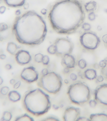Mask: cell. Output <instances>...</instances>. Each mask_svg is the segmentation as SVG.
<instances>
[{
	"label": "cell",
	"mask_w": 107,
	"mask_h": 121,
	"mask_svg": "<svg viewBox=\"0 0 107 121\" xmlns=\"http://www.w3.org/2000/svg\"><path fill=\"white\" fill-rule=\"evenodd\" d=\"M49 72L48 70L47 69H43L42 72H41V74L42 75H44L48 73Z\"/></svg>",
	"instance_id": "cell-40"
},
{
	"label": "cell",
	"mask_w": 107,
	"mask_h": 121,
	"mask_svg": "<svg viewBox=\"0 0 107 121\" xmlns=\"http://www.w3.org/2000/svg\"><path fill=\"white\" fill-rule=\"evenodd\" d=\"M96 16L94 12H91L89 13L88 15V19L91 21H93L95 19Z\"/></svg>",
	"instance_id": "cell-26"
},
{
	"label": "cell",
	"mask_w": 107,
	"mask_h": 121,
	"mask_svg": "<svg viewBox=\"0 0 107 121\" xmlns=\"http://www.w3.org/2000/svg\"><path fill=\"white\" fill-rule=\"evenodd\" d=\"M105 12H106V13H107V9H105Z\"/></svg>",
	"instance_id": "cell-54"
},
{
	"label": "cell",
	"mask_w": 107,
	"mask_h": 121,
	"mask_svg": "<svg viewBox=\"0 0 107 121\" xmlns=\"http://www.w3.org/2000/svg\"><path fill=\"white\" fill-rule=\"evenodd\" d=\"M67 94L71 102L76 104L82 105L90 100V88L84 82H75L70 85Z\"/></svg>",
	"instance_id": "cell-4"
},
{
	"label": "cell",
	"mask_w": 107,
	"mask_h": 121,
	"mask_svg": "<svg viewBox=\"0 0 107 121\" xmlns=\"http://www.w3.org/2000/svg\"><path fill=\"white\" fill-rule=\"evenodd\" d=\"M0 58L1 60H4L6 58V56L4 54H2L0 56Z\"/></svg>",
	"instance_id": "cell-46"
},
{
	"label": "cell",
	"mask_w": 107,
	"mask_h": 121,
	"mask_svg": "<svg viewBox=\"0 0 107 121\" xmlns=\"http://www.w3.org/2000/svg\"><path fill=\"white\" fill-rule=\"evenodd\" d=\"M93 67L94 69L97 70L99 69V68H100L99 64H98L97 63H95V64H94Z\"/></svg>",
	"instance_id": "cell-41"
},
{
	"label": "cell",
	"mask_w": 107,
	"mask_h": 121,
	"mask_svg": "<svg viewBox=\"0 0 107 121\" xmlns=\"http://www.w3.org/2000/svg\"><path fill=\"white\" fill-rule=\"evenodd\" d=\"M97 104V102L95 100H91L89 101V106L91 108L95 107L96 106Z\"/></svg>",
	"instance_id": "cell-29"
},
{
	"label": "cell",
	"mask_w": 107,
	"mask_h": 121,
	"mask_svg": "<svg viewBox=\"0 0 107 121\" xmlns=\"http://www.w3.org/2000/svg\"><path fill=\"white\" fill-rule=\"evenodd\" d=\"M21 84V82L20 81H18V82H16L14 85V88L15 89H18L20 87Z\"/></svg>",
	"instance_id": "cell-35"
},
{
	"label": "cell",
	"mask_w": 107,
	"mask_h": 121,
	"mask_svg": "<svg viewBox=\"0 0 107 121\" xmlns=\"http://www.w3.org/2000/svg\"><path fill=\"white\" fill-rule=\"evenodd\" d=\"M10 89L7 86H4L1 88L0 89V93L3 95H6L9 92Z\"/></svg>",
	"instance_id": "cell-25"
},
{
	"label": "cell",
	"mask_w": 107,
	"mask_h": 121,
	"mask_svg": "<svg viewBox=\"0 0 107 121\" xmlns=\"http://www.w3.org/2000/svg\"><path fill=\"white\" fill-rule=\"evenodd\" d=\"M20 77L28 83H32L38 80L39 74L34 67L31 66L23 69L20 74Z\"/></svg>",
	"instance_id": "cell-8"
},
{
	"label": "cell",
	"mask_w": 107,
	"mask_h": 121,
	"mask_svg": "<svg viewBox=\"0 0 107 121\" xmlns=\"http://www.w3.org/2000/svg\"><path fill=\"white\" fill-rule=\"evenodd\" d=\"M84 8L87 12H94L97 8V3L95 1L92 0L84 4Z\"/></svg>",
	"instance_id": "cell-16"
},
{
	"label": "cell",
	"mask_w": 107,
	"mask_h": 121,
	"mask_svg": "<svg viewBox=\"0 0 107 121\" xmlns=\"http://www.w3.org/2000/svg\"><path fill=\"white\" fill-rule=\"evenodd\" d=\"M8 28V26L4 23H0V32H3L7 30Z\"/></svg>",
	"instance_id": "cell-30"
},
{
	"label": "cell",
	"mask_w": 107,
	"mask_h": 121,
	"mask_svg": "<svg viewBox=\"0 0 107 121\" xmlns=\"http://www.w3.org/2000/svg\"><path fill=\"white\" fill-rule=\"evenodd\" d=\"M77 121H91L89 118L85 117H80L78 119Z\"/></svg>",
	"instance_id": "cell-37"
},
{
	"label": "cell",
	"mask_w": 107,
	"mask_h": 121,
	"mask_svg": "<svg viewBox=\"0 0 107 121\" xmlns=\"http://www.w3.org/2000/svg\"><path fill=\"white\" fill-rule=\"evenodd\" d=\"M102 39L105 45L107 44V34H105L102 36Z\"/></svg>",
	"instance_id": "cell-36"
},
{
	"label": "cell",
	"mask_w": 107,
	"mask_h": 121,
	"mask_svg": "<svg viewBox=\"0 0 107 121\" xmlns=\"http://www.w3.org/2000/svg\"><path fill=\"white\" fill-rule=\"evenodd\" d=\"M56 46V55L62 56L66 54H71L74 48L72 42L68 39L62 38L57 39L54 44Z\"/></svg>",
	"instance_id": "cell-7"
},
{
	"label": "cell",
	"mask_w": 107,
	"mask_h": 121,
	"mask_svg": "<svg viewBox=\"0 0 107 121\" xmlns=\"http://www.w3.org/2000/svg\"><path fill=\"white\" fill-rule=\"evenodd\" d=\"M5 68L6 70H10L12 69V67L11 64H8L5 65Z\"/></svg>",
	"instance_id": "cell-42"
},
{
	"label": "cell",
	"mask_w": 107,
	"mask_h": 121,
	"mask_svg": "<svg viewBox=\"0 0 107 121\" xmlns=\"http://www.w3.org/2000/svg\"><path fill=\"white\" fill-rule=\"evenodd\" d=\"M69 68H66L65 67L64 68L63 70V73H69L70 71V69Z\"/></svg>",
	"instance_id": "cell-43"
},
{
	"label": "cell",
	"mask_w": 107,
	"mask_h": 121,
	"mask_svg": "<svg viewBox=\"0 0 107 121\" xmlns=\"http://www.w3.org/2000/svg\"><path fill=\"white\" fill-rule=\"evenodd\" d=\"M47 52L50 54H56V49L55 45L54 44H52L49 46L47 49Z\"/></svg>",
	"instance_id": "cell-22"
},
{
	"label": "cell",
	"mask_w": 107,
	"mask_h": 121,
	"mask_svg": "<svg viewBox=\"0 0 107 121\" xmlns=\"http://www.w3.org/2000/svg\"><path fill=\"white\" fill-rule=\"evenodd\" d=\"M70 78L72 81H76L77 79L78 76L75 73H73L70 74Z\"/></svg>",
	"instance_id": "cell-32"
},
{
	"label": "cell",
	"mask_w": 107,
	"mask_h": 121,
	"mask_svg": "<svg viewBox=\"0 0 107 121\" xmlns=\"http://www.w3.org/2000/svg\"><path fill=\"white\" fill-rule=\"evenodd\" d=\"M20 14V10H17L16 12V14L18 16H19Z\"/></svg>",
	"instance_id": "cell-49"
},
{
	"label": "cell",
	"mask_w": 107,
	"mask_h": 121,
	"mask_svg": "<svg viewBox=\"0 0 107 121\" xmlns=\"http://www.w3.org/2000/svg\"><path fill=\"white\" fill-rule=\"evenodd\" d=\"M15 121H34L33 118L31 117L27 113L22 114L20 116L17 117L15 119Z\"/></svg>",
	"instance_id": "cell-19"
},
{
	"label": "cell",
	"mask_w": 107,
	"mask_h": 121,
	"mask_svg": "<svg viewBox=\"0 0 107 121\" xmlns=\"http://www.w3.org/2000/svg\"><path fill=\"white\" fill-rule=\"evenodd\" d=\"M99 64L100 66V68H106L107 66V63L104 60H101L99 61Z\"/></svg>",
	"instance_id": "cell-31"
},
{
	"label": "cell",
	"mask_w": 107,
	"mask_h": 121,
	"mask_svg": "<svg viewBox=\"0 0 107 121\" xmlns=\"http://www.w3.org/2000/svg\"><path fill=\"white\" fill-rule=\"evenodd\" d=\"M83 73L85 78L89 80H94L97 76L96 71L94 69H87L84 71Z\"/></svg>",
	"instance_id": "cell-14"
},
{
	"label": "cell",
	"mask_w": 107,
	"mask_h": 121,
	"mask_svg": "<svg viewBox=\"0 0 107 121\" xmlns=\"http://www.w3.org/2000/svg\"><path fill=\"white\" fill-rule=\"evenodd\" d=\"M97 29L98 31H101L102 29V27L100 25H98L97 27Z\"/></svg>",
	"instance_id": "cell-47"
},
{
	"label": "cell",
	"mask_w": 107,
	"mask_h": 121,
	"mask_svg": "<svg viewBox=\"0 0 107 121\" xmlns=\"http://www.w3.org/2000/svg\"><path fill=\"white\" fill-rule=\"evenodd\" d=\"M12 31L19 43L33 46L44 42L47 29L43 18L35 11L30 10L16 18Z\"/></svg>",
	"instance_id": "cell-2"
},
{
	"label": "cell",
	"mask_w": 107,
	"mask_h": 121,
	"mask_svg": "<svg viewBox=\"0 0 107 121\" xmlns=\"http://www.w3.org/2000/svg\"><path fill=\"white\" fill-rule=\"evenodd\" d=\"M104 60H105V61H106V62L107 63V57L105 58Z\"/></svg>",
	"instance_id": "cell-53"
},
{
	"label": "cell",
	"mask_w": 107,
	"mask_h": 121,
	"mask_svg": "<svg viewBox=\"0 0 107 121\" xmlns=\"http://www.w3.org/2000/svg\"><path fill=\"white\" fill-rule=\"evenodd\" d=\"M15 59L18 64L20 65H24L30 62L31 60L32 57L28 51L20 50L16 54Z\"/></svg>",
	"instance_id": "cell-11"
},
{
	"label": "cell",
	"mask_w": 107,
	"mask_h": 121,
	"mask_svg": "<svg viewBox=\"0 0 107 121\" xmlns=\"http://www.w3.org/2000/svg\"><path fill=\"white\" fill-rule=\"evenodd\" d=\"M23 7H24V8L25 9H28L29 7V4L28 3H25L23 5Z\"/></svg>",
	"instance_id": "cell-45"
},
{
	"label": "cell",
	"mask_w": 107,
	"mask_h": 121,
	"mask_svg": "<svg viewBox=\"0 0 107 121\" xmlns=\"http://www.w3.org/2000/svg\"><path fill=\"white\" fill-rule=\"evenodd\" d=\"M8 97L10 101L13 102H16L20 100L21 95L16 91H12L8 94Z\"/></svg>",
	"instance_id": "cell-17"
},
{
	"label": "cell",
	"mask_w": 107,
	"mask_h": 121,
	"mask_svg": "<svg viewBox=\"0 0 107 121\" xmlns=\"http://www.w3.org/2000/svg\"><path fill=\"white\" fill-rule=\"evenodd\" d=\"M53 109L55 110H57L59 108V107L56 105L53 104Z\"/></svg>",
	"instance_id": "cell-48"
},
{
	"label": "cell",
	"mask_w": 107,
	"mask_h": 121,
	"mask_svg": "<svg viewBox=\"0 0 107 121\" xmlns=\"http://www.w3.org/2000/svg\"><path fill=\"white\" fill-rule=\"evenodd\" d=\"M81 45L85 49L88 50H95L99 46L100 39L95 33L86 32L83 34L80 37Z\"/></svg>",
	"instance_id": "cell-6"
},
{
	"label": "cell",
	"mask_w": 107,
	"mask_h": 121,
	"mask_svg": "<svg viewBox=\"0 0 107 121\" xmlns=\"http://www.w3.org/2000/svg\"><path fill=\"white\" fill-rule=\"evenodd\" d=\"M8 6L11 7H18L23 6L26 0H4Z\"/></svg>",
	"instance_id": "cell-13"
},
{
	"label": "cell",
	"mask_w": 107,
	"mask_h": 121,
	"mask_svg": "<svg viewBox=\"0 0 107 121\" xmlns=\"http://www.w3.org/2000/svg\"><path fill=\"white\" fill-rule=\"evenodd\" d=\"M61 63L65 68L72 69L75 68L76 64V60L75 56L71 54H66L62 56Z\"/></svg>",
	"instance_id": "cell-12"
},
{
	"label": "cell",
	"mask_w": 107,
	"mask_h": 121,
	"mask_svg": "<svg viewBox=\"0 0 107 121\" xmlns=\"http://www.w3.org/2000/svg\"><path fill=\"white\" fill-rule=\"evenodd\" d=\"M78 66L80 69H83L87 67V62L85 60L81 59L79 60L78 62Z\"/></svg>",
	"instance_id": "cell-21"
},
{
	"label": "cell",
	"mask_w": 107,
	"mask_h": 121,
	"mask_svg": "<svg viewBox=\"0 0 107 121\" xmlns=\"http://www.w3.org/2000/svg\"><path fill=\"white\" fill-rule=\"evenodd\" d=\"M91 121H107V114L104 113H96L90 115Z\"/></svg>",
	"instance_id": "cell-15"
},
{
	"label": "cell",
	"mask_w": 107,
	"mask_h": 121,
	"mask_svg": "<svg viewBox=\"0 0 107 121\" xmlns=\"http://www.w3.org/2000/svg\"><path fill=\"white\" fill-rule=\"evenodd\" d=\"M44 55L41 53H38L36 54L34 56V59L35 61L38 63L42 62Z\"/></svg>",
	"instance_id": "cell-23"
},
{
	"label": "cell",
	"mask_w": 107,
	"mask_h": 121,
	"mask_svg": "<svg viewBox=\"0 0 107 121\" xmlns=\"http://www.w3.org/2000/svg\"><path fill=\"white\" fill-rule=\"evenodd\" d=\"M16 83V81L15 79L12 78V79H11L10 81V84L12 85H14V84Z\"/></svg>",
	"instance_id": "cell-44"
},
{
	"label": "cell",
	"mask_w": 107,
	"mask_h": 121,
	"mask_svg": "<svg viewBox=\"0 0 107 121\" xmlns=\"http://www.w3.org/2000/svg\"><path fill=\"white\" fill-rule=\"evenodd\" d=\"M97 81L99 83L103 82L104 80V77L101 75L98 76L96 78Z\"/></svg>",
	"instance_id": "cell-33"
},
{
	"label": "cell",
	"mask_w": 107,
	"mask_h": 121,
	"mask_svg": "<svg viewBox=\"0 0 107 121\" xmlns=\"http://www.w3.org/2000/svg\"><path fill=\"white\" fill-rule=\"evenodd\" d=\"M62 78L59 74L49 72L42 75L37 82V85L49 93L56 94L60 91L62 86Z\"/></svg>",
	"instance_id": "cell-5"
},
{
	"label": "cell",
	"mask_w": 107,
	"mask_h": 121,
	"mask_svg": "<svg viewBox=\"0 0 107 121\" xmlns=\"http://www.w3.org/2000/svg\"><path fill=\"white\" fill-rule=\"evenodd\" d=\"M95 99L101 104L107 106V84L99 86L95 91Z\"/></svg>",
	"instance_id": "cell-9"
},
{
	"label": "cell",
	"mask_w": 107,
	"mask_h": 121,
	"mask_svg": "<svg viewBox=\"0 0 107 121\" xmlns=\"http://www.w3.org/2000/svg\"><path fill=\"white\" fill-rule=\"evenodd\" d=\"M23 104L27 111L36 116L45 114L51 107L49 95L39 88L30 91L25 95Z\"/></svg>",
	"instance_id": "cell-3"
},
{
	"label": "cell",
	"mask_w": 107,
	"mask_h": 121,
	"mask_svg": "<svg viewBox=\"0 0 107 121\" xmlns=\"http://www.w3.org/2000/svg\"><path fill=\"white\" fill-rule=\"evenodd\" d=\"M78 76L81 79H83L85 78L84 73H83L81 71L79 72H78Z\"/></svg>",
	"instance_id": "cell-39"
},
{
	"label": "cell",
	"mask_w": 107,
	"mask_h": 121,
	"mask_svg": "<svg viewBox=\"0 0 107 121\" xmlns=\"http://www.w3.org/2000/svg\"><path fill=\"white\" fill-rule=\"evenodd\" d=\"M18 49L17 45L14 43L11 42L7 44L6 50L8 52L13 55H15Z\"/></svg>",
	"instance_id": "cell-18"
},
{
	"label": "cell",
	"mask_w": 107,
	"mask_h": 121,
	"mask_svg": "<svg viewBox=\"0 0 107 121\" xmlns=\"http://www.w3.org/2000/svg\"><path fill=\"white\" fill-rule=\"evenodd\" d=\"M48 17L55 32L70 35L82 25L85 14L82 4L78 0H60L52 6Z\"/></svg>",
	"instance_id": "cell-1"
},
{
	"label": "cell",
	"mask_w": 107,
	"mask_h": 121,
	"mask_svg": "<svg viewBox=\"0 0 107 121\" xmlns=\"http://www.w3.org/2000/svg\"><path fill=\"white\" fill-rule=\"evenodd\" d=\"M3 79L1 77H0V85H1L3 83Z\"/></svg>",
	"instance_id": "cell-51"
},
{
	"label": "cell",
	"mask_w": 107,
	"mask_h": 121,
	"mask_svg": "<svg viewBox=\"0 0 107 121\" xmlns=\"http://www.w3.org/2000/svg\"><path fill=\"white\" fill-rule=\"evenodd\" d=\"M64 82L65 84H67L69 83V81L67 79H65L64 80Z\"/></svg>",
	"instance_id": "cell-52"
},
{
	"label": "cell",
	"mask_w": 107,
	"mask_h": 121,
	"mask_svg": "<svg viewBox=\"0 0 107 121\" xmlns=\"http://www.w3.org/2000/svg\"><path fill=\"white\" fill-rule=\"evenodd\" d=\"M50 58L47 55L44 56L43 57L42 63L44 65H48L49 63Z\"/></svg>",
	"instance_id": "cell-27"
},
{
	"label": "cell",
	"mask_w": 107,
	"mask_h": 121,
	"mask_svg": "<svg viewBox=\"0 0 107 121\" xmlns=\"http://www.w3.org/2000/svg\"><path fill=\"white\" fill-rule=\"evenodd\" d=\"M42 121H59L58 118L53 116H49L41 120Z\"/></svg>",
	"instance_id": "cell-28"
},
{
	"label": "cell",
	"mask_w": 107,
	"mask_h": 121,
	"mask_svg": "<svg viewBox=\"0 0 107 121\" xmlns=\"http://www.w3.org/2000/svg\"><path fill=\"white\" fill-rule=\"evenodd\" d=\"M41 12L44 15V14H46V10L45 9H43V10H42L41 11Z\"/></svg>",
	"instance_id": "cell-50"
},
{
	"label": "cell",
	"mask_w": 107,
	"mask_h": 121,
	"mask_svg": "<svg viewBox=\"0 0 107 121\" xmlns=\"http://www.w3.org/2000/svg\"><path fill=\"white\" fill-rule=\"evenodd\" d=\"M6 8L4 6H2L0 7V13L1 14H3L6 10Z\"/></svg>",
	"instance_id": "cell-38"
},
{
	"label": "cell",
	"mask_w": 107,
	"mask_h": 121,
	"mask_svg": "<svg viewBox=\"0 0 107 121\" xmlns=\"http://www.w3.org/2000/svg\"><path fill=\"white\" fill-rule=\"evenodd\" d=\"M101 71L102 74L107 78V64L106 68H102Z\"/></svg>",
	"instance_id": "cell-34"
},
{
	"label": "cell",
	"mask_w": 107,
	"mask_h": 121,
	"mask_svg": "<svg viewBox=\"0 0 107 121\" xmlns=\"http://www.w3.org/2000/svg\"><path fill=\"white\" fill-rule=\"evenodd\" d=\"M81 117L80 109L74 107H69L65 111L63 119L65 121H76Z\"/></svg>",
	"instance_id": "cell-10"
},
{
	"label": "cell",
	"mask_w": 107,
	"mask_h": 121,
	"mask_svg": "<svg viewBox=\"0 0 107 121\" xmlns=\"http://www.w3.org/2000/svg\"><path fill=\"white\" fill-rule=\"evenodd\" d=\"M12 117V113L10 112L5 111L3 112L2 117L0 121H11Z\"/></svg>",
	"instance_id": "cell-20"
},
{
	"label": "cell",
	"mask_w": 107,
	"mask_h": 121,
	"mask_svg": "<svg viewBox=\"0 0 107 121\" xmlns=\"http://www.w3.org/2000/svg\"><path fill=\"white\" fill-rule=\"evenodd\" d=\"M91 24L87 22L84 23L82 25V28L85 31H90L91 29Z\"/></svg>",
	"instance_id": "cell-24"
}]
</instances>
